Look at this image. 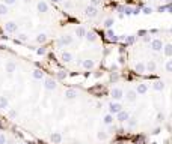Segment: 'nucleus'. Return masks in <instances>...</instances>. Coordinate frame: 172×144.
Listing matches in <instances>:
<instances>
[{"label":"nucleus","instance_id":"obj_1","mask_svg":"<svg viewBox=\"0 0 172 144\" xmlns=\"http://www.w3.org/2000/svg\"><path fill=\"white\" fill-rule=\"evenodd\" d=\"M5 143H6V138H5L3 134H0V144H5Z\"/></svg>","mask_w":172,"mask_h":144}]
</instances>
